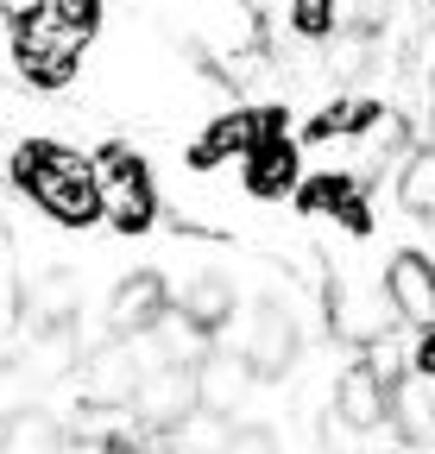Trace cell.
<instances>
[{"mask_svg":"<svg viewBox=\"0 0 435 454\" xmlns=\"http://www.w3.org/2000/svg\"><path fill=\"white\" fill-rule=\"evenodd\" d=\"M372 64H378V38H372V32H360V26L329 32V76H335V82H366Z\"/></svg>","mask_w":435,"mask_h":454,"instance_id":"19","label":"cell"},{"mask_svg":"<svg viewBox=\"0 0 435 454\" xmlns=\"http://www.w3.org/2000/svg\"><path fill=\"white\" fill-rule=\"evenodd\" d=\"M19 309H26V284H19V271L7 259H0V334L19 322Z\"/></svg>","mask_w":435,"mask_h":454,"instance_id":"25","label":"cell"},{"mask_svg":"<svg viewBox=\"0 0 435 454\" xmlns=\"http://www.w3.org/2000/svg\"><path fill=\"white\" fill-rule=\"evenodd\" d=\"M329 316H335V334L341 340H360V348H372V340H385V309H378L372 297H360L353 284H329Z\"/></svg>","mask_w":435,"mask_h":454,"instance_id":"16","label":"cell"},{"mask_svg":"<svg viewBox=\"0 0 435 454\" xmlns=\"http://www.w3.org/2000/svg\"><path fill=\"white\" fill-rule=\"evenodd\" d=\"M177 309H183L202 334H214V328L228 322V309H234V284H228L221 271H202L190 291H183V303H177Z\"/></svg>","mask_w":435,"mask_h":454,"instance_id":"18","label":"cell"},{"mask_svg":"<svg viewBox=\"0 0 435 454\" xmlns=\"http://www.w3.org/2000/svg\"><path fill=\"white\" fill-rule=\"evenodd\" d=\"M95 164V190H101V215H114L120 234H145L158 221V190H151V170L139 164V152L127 145H101Z\"/></svg>","mask_w":435,"mask_h":454,"instance_id":"3","label":"cell"},{"mask_svg":"<svg viewBox=\"0 0 435 454\" xmlns=\"http://www.w3.org/2000/svg\"><path fill=\"white\" fill-rule=\"evenodd\" d=\"M221 454H278V435H271L265 423H234V435H228Z\"/></svg>","mask_w":435,"mask_h":454,"instance_id":"24","label":"cell"},{"mask_svg":"<svg viewBox=\"0 0 435 454\" xmlns=\"http://www.w3.org/2000/svg\"><path fill=\"white\" fill-rule=\"evenodd\" d=\"M385 297H392V316L410 322L416 334L435 328V265L423 253H398L385 271Z\"/></svg>","mask_w":435,"mask_h":454,"instance_id":"8","label":"cell"},{"mask_svg":"<svg viewBox=\"0 0 435 454\" xmlns=\"http://www.w3.org/2000/svg\"><path fill=\"white\" fill-rule=\"evenodd\" d=\"M70 435L50 411H7L0 417V454H64Z\"/></svg>","mask_w":435,"mask_h":454,"instance_id":"14","label":"cell"},{"mask_svg":"<svg viewBox=\"0 0 435 454\" xmlns=\"http://www.w3.org/2000/svg\"><path fill=\"white\" fill-rule=\"evenodd\" d=\"M70 366H76V322H38L32 348H26V360H19V372L38 379V385H50V379H64Z\"/></svg>","mask_w":435,"mask_h":454,"instance_id":"15","label":"cell"},{"mask_svg":"<svg viewBox=\"0 0 435 454\" xmlns=\"http://www.w3.org/2000/svg\"><path fill=\"white\" fill-rule=\"evenodd\" d=\"M392 13H398V0H353V26L372 32V38L392 26Z\"/></svg>","mask_w":435,"mask_h":454,"instance_id":"26","label":"cell"},{"mask_svg":"<svg viewBox=\"0 0 435 454\" xmlns=\"http://www.w3.org/2000/svg\"><path fill=\"white\" fill-rule=\"evenodd\" d=\"M101 32V0H32L13 20V57H82Z\"/></svg>","mask_w":435,"mask_h":454,"instance_id":"2","label":"cell"},{"mask_svg":"<svg viewBox=\"0 0 435 454\" xmlns=\"http://www.w3.org/2000/svg\"><path fill=\"white\" fill-rule=\"evenodd\" d=\"M127 404H133L139 429H151V435H177V429L202 411V397H196V366L158 360L151 372H139V385H133Z\"/></svg>","mask_w":435,"mask_h":454,"instance_id":"4","label":"cell"},{"mask_svg":"<svg viewBox=\"0 0 435 454\" xmlns=\"http://www.w3.org/2000/svg\"><path fill=\"white\" fill-rule=\"evenodd\" d=\"M228 435H234V423L228 417H214V411H196L171 442H177V454H221L228 448Z\"/></svg>","mask_w":435,"mask_h":454,"instance_id":"21","label":"cell"},{"mask_svg":"<svg viewBox=\"0 0 435 454\" xmlns=\"http://www.w3.org/2000/svg\"><path fill=\"white\" fill-rule=\"evenodd\" d=\"M398 202H404L410 215H429V221H435V152H416V158H404Z\"/></svg>","mask_w":435,"mask_h":454,"instance_id":"20","label":"cell"},{"mask_svg":"<svg viewBox=\"0 0 435 454\" xmlns=\"http://www.w3.org/2000/svg\"><path fill=\"white\" fill-rule=\"evenodd\" d=\"M291 20L303 38H329L335 32V0H291Z\"/></svg>","mask_w":435,"mask_h":454,"instance_id":"23","label":"cell"},{"mask_svg":"<svg viewBox=\"0 0 435 454\" xmlns=\"http://www.w3.org/2000/svg\"><path fill=\"white\" fill-rule=\"evenodd\" d=\"M13 184L64 227H89L101 221V190H95V164L58 139H32L13 152Z\"/></svg>","mask_w":435,"mask_h":454,"instance_id":"1","label":"cell"},{"mask_svg":"<svg viewBox=\"0 0 435 454\" xmlns=\"http://www.w3.org/2000/svg\"><path fill=\"white\" fill-rule=\"evenodd\" d=\"M252 391V366L240 360V354H202V366H196V397H202V411H214V417H228L240 397Z\"/></svg>","mask_w":435,"mask_h":454,"instance_id":"13","label":"cell"},{"mask_svg":"<svg viewBox=\"0 0 435 454\" xmlns=\"http://www.w3.org/2000/svg\"><path fill=\"white\" fill-rule=\"evenodd\" d=\"M114 454H145V448H114Z\"/></svg>","mask_w":435,"mask_h":454,"instance_id":"28","label":"cell"},{"mask_svg":"<svg viewBox=\"0 0 435 454\" xmlns=\"http://www.w3.org/2000/svg\"><path fill=\"white\" fill-rule=\"evenodd\" d=\"M246 190H252L259 202H278V196L297 190V145H291L284 133H265V139L246 152Z\"/></svg>","mask_w":435,"mask_h":454,"instance_id":"11","label":"cell"},{"mask_svg":"<svg viewBox=\"0 0 435 454\" xmlns=\"http://www.w3.org/2000/svg\"><path fill=\"white\" fill-rule=\"evenodd\" d=\"M82 385H89L95 404H127L133 385H139V360H133V348H127V340H101V348L82 360Z\"/></svg>","mask_w":435,"mask_h":454,"instance_id":"10","label":"cell"},{"mask_svg":"<svg viewBox=\"0 0 435 454\" xmlns=\"http://www.w3.org/2000/svg\"><path fill=\"white\" fill-rule=\"evenodd\" d=\"M291 196H297L303 215H335L347 234H366V227H372V208L360 196V177H347V170H322V177L297 184Z\"/></svg>","mask_w":435,"mask_h":454,"instance_id":"9","label":"cell"},{"mask_svg":"<svg viewBox=\"0 0 435 454\" xmlns=\"http://www.w3.org/2000/svg\"><path fill=\"white\" fill-rule=\"evenodd\" d=\"M385 417L404 429V442H429L435 435V404H429V391L416 372H404L392 391H385Z\"/></svg>","mask_w":435,"mask_h":454,"instance_id":"17","label":"cell"},{"mask_svg":"<svg viewBox=\"0 0 435 454\" xmlns=\"http://www.w3.org/2000/svg\"><path fill=\"white\" fill-rule=\"evenodd\" d=\"M284 121L291 114L284 107H240V114H221V121H208V133L190 145V164L196 170H208V164H221V158H246L265 133H284Z\"/></svg>","mask_w":435,"mask_h":454,"instance_id":"6","label":"cell"},{"mask_svg":"<svg viewBox=\"0 0 435 454\" xmlns=\"http://www.w3.org/2000/svg\"><path fill=\"white\" fill-rule=\"evenodd\" d=\"M165 309H171L165 278L158 271H127L114 284V297H107V340H127L133 348L139 334H151L158 322H165Z\"/></svg>","mask_w":435,"mask_h":454,"instance_id":"5","label":"cell"},{"mask_svg":"<svg viewBox=\"0 0 435 454\" xmlns=\"http://www.w3.org/2000/svg\"><path fill=\"white\" fill-rule=\"evenodd\" d=\"M297 348H303L297 316L284 303H259L252 309V328H246V348H240V360L252 366V379H284L297 366Z\"/></svg>","mask_w":435,"mask_h":454,"instance_id":"7","label":"cell"},{"mask_svg":"<svg viewBox=\"0 0 435 454\" xmlns=\"http://www.w3.org/2000/svg\"><path fill=\"white\" fill-rule=\"evenodd\" d=\"M335 423H347L353 435H372L378 423H385V379H378L372 366L341 372V385H335Z\"/></svg>","mask_w":435,"mask_h":454,"instance_id":"12","label":"cell"},{"mask_svg":"<svg viewBox=\"0 0 435 454\" xmlns=\"http://www.w3.org/2000/svg\"><path fill=\"white\" fill-rule=\"evenodd\" d=\"M410 372H416V379H435V328L416 334V360H410Z\"/></svg>","mask_w":435,"mask_h":454,"instance_id":"27","label":"cell"},{"mask_svg":"<svg viewBox=\"0 0 435 454\" xmlns=\"http://www.w3.org/2000/svg\"><path fill=\"white\" fill-rule=\"evenodd\" d=\"M372 114H378V107H353V101H341V107H329V114H315V121L303 127V139L315 145V139H335V133H360Z\"/></svg>","mask_w":435,"mask_h":454,"instance_id":"22","label":"cell"}]
</instances>
